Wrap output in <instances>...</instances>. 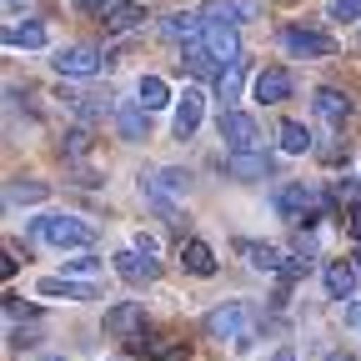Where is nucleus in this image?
<instances>
[{
  "mask_svg": "<svg viewBox=\"0 0 361 361\" xmlns=\"http://www.w3.org/2000/svg\"><path fill=\"white\" fill-rule=\"evenodd\" d=\"M206 336L211 341H236V346H251V336H256V311L246 306V301H226V306H216V311H206Z\"/></svg>",
  "mask_w": 361,
  "mask_h": 361,
  "instance_id": "obj_1",
  "label": "nucleus"
},
{
  "mask_svg": "<svg viewBox=\"0 0 361 361\" xmlns=\"http://www.w3.org/2000/svg\"><path fill=\"white\" fill-rule=\"evenodd\" d=\"M271 206H276V216H281V221H291V226L326 216V201L316 196L306 180H286V186H276V191H271Z\"/></svg>",
  "mask_w": 361,
  "mask_h": 361,
  "instance_id": "obj_2",
  "label": "nucleus"
},
{
  "mask_svg": "<svg viewBox=\"0 0 361 361\" xmlns=\"http://www.w3.org/2000/svg\"><path fill=\"white\" fill-rule=\"evenodd\" d=\"M30 231L40 236V241H51V246H90L96 241V231H90V226L80 221V216H61V211H51V216H35L30 221Z\"/></svg>",
  "mask_w": 361,
  "mask_h": 361,
  "instance_id": "obj_3",
  "label": "nucleus"
},
{
  "mask_svg": "<svg viewBox=\"0 0 361 361\" xmlns=\"http://www.w3.org/2000/svg\"><path fill=\"white\" fill-rule=\"evenodd\" d=\"M106 331H111V336H130L135 351H151V346H146V306H141V301L111 306V311H106Z\"/></svg>",
  "mask_w": 361,
  "mask_h": 361,
  "instance_id": "obj_4",
  "label": "nucleus"
},
{
  "mask_svg": "<svg viewBox=\"0 0 361 361\" xmlns=\"http://www.w3.org/2000/svg\"><path fill=\"white\" fill-rule=\"evenodd\" d=\"M216 130H221V141L231 146V151H256L261 146V130H256V121L246 111H221Z\"/></svg>",
  "mask_w": 361,
  "mask_h": 361,
  "instance_id": "obj_5",
  "label": "nucleus"
},
{
  "mask_svg": "<svg viewBox=\"0 0 361 361\" xmlns=\"http://www.w3.org/2000/svg\"><path fill=\"white\" fill-rule=\"evenodd\" d=\"M256 0H206L201 6V20L206 25H246V20H256Z\"/></svg>",
  "mask_w": 361,
  "mask_h": 361,
  "instance_id": "obj_6",
  "label": "nucleus"
},
{
  "mask_svg": "<svg viewBox=\"0 0 361 361\" xmlns=\"http://www.w3.org/2000/svg\"><path fill=\"white\" fill-rule=\"evenodd\" d=\"M101 61H106V56L96 51V45H66V51H56V71H61V75H75V80L96 75Z\"/></svg>",
  "mask_w": 361,
  "mask_h": 361,
  "instance_id": "obj_7",
  "label": "nucleus"
},
{
  "mask_svg": "<svg viewBox=\"0 0 361 361\" xmlns=\"http://www.w3.org/2000/svg\"><path fill=\"white\" fill-rule=\"evenodd\" d=\"M201 116H206V96L196 85H186L176 96V135H180V141H191V135L201 130Z\"/></svg>",
  "mask_w": 361,
  "mask_h": 361,
  "instance_id": "obj_8",
  "label": "nucleus"
},
{
  "mask_svg": "<svg viewBox=\"0 0 361 361\" xmlns=\"http://www.w3.org/2000/svg\"><path fill=\"white\" fill-rule=\"evenodd\" d=\"M201 40H206V51H211L221 66H236V61H241V40H236V25H206V30H201Z\"/></svg>",
  "mask_w": 361,
  "mask_h": 361,
  "instance_id": "obj_9",
  "label": "nucleus"
},
{
  "mask_svg": "<svg viewBox=\"0 0 361 361\" xmlns=\"http://www.w3.org/2000/svg\"><path fill=\"white\" fill-rule=\"evenodd\" d=\"M281 40H286L291 56H336V40L322 35V30H301V25H291Z\"/></svg>",
  "mask_w": 361,
  "mask_h": 361,
  "instance_id": "obj_10",
  "label": "nucleus"
},
{
  "mask_svg": "<svg viewBox=\"0 0 361 361\" xmlns=\"http://www.w3.org/2000/svg\"><path fill=\"white\" fill-rule=\"evenodd\" d=\"M286 96H291V71L271 66V71L256 75V101H261V106H281Z\"/></svg>",
  "mask_w": 361,
  "mask_h": 361,
  "instance_id": "obj_11",
  "label": "nucleus"
},
{
  "mask_svg": "<svg viewBox=\"0 0 361 361\" xmlns=\"http://www.w3.org/2000/svg\"><path fill=\"white\" fill-rule=\"evenodd\" d=\"M111 116H116V126H121L126 141H146V116H151V111H146L141 101H116Z\"/></svg>",
  "mask_w": 361,
  "mask_h": 361,
  "instance_id": "obj_12",
  "label": "nucleus"
},
{
  "mask_svg": "<svg viewBox=\"0 0 361 361\" xmlns=\"http://www.w3.org/2000/svg\"><path fill=\"white\" fill-rule=\"evenodd\" d=\"M316 116H322L326 126H346L351 121V96H341V90H331V85H322V90H316Z\"/></svg>",
  "mask_w": 361,
  "mask_h": 361,
  "instance_id": "obj_13",
  "label": "nucleus"
},
{
  "mask_svg": "<svg viewBox=\"0 0 361 361\" xmlns=\"http://www.w3.org/2000/svg\"><path fill=\"white\" fill-rule=\"evenodd\" d=\"M116 276L130 281V286H146V281H156V261L141 256V251H121L116 256Z\"/></svg>",
  "mask_w": 361,
  "mask_h": 361,
  "instance_id": "obj_14",
  "label": "nucleus"
},
{
  "mask_svg": "<svg viewBox=\"0 0 361 361\" xmlns=\"http://www.w3.org/2000/svg\"><path fill=\"white\" fill-rule=\"evenodd\" d=\"M180 266H186L191 276H216V251L191 236V241H180Z\"/></svg>",
  "mask_w": 361,
  "mask_h": 361,
  "instance_id": "obj_15",
  "label": "nucleus"
},
{
  "mask_svg": "<svg viewBox=\"0 0 361 361\" xmlns=\"http://www.w3.org/2000/svg\"><path fill=\"white\" fill-rule=\"evenodd\" d=\"M236 251H241L256 271H266V276H281V266H286V256H281L276 246H261V241H236Z\"/></svg>",
  "mask_w": 361,
  "mask_h": 361,
  "instance_id": "obj_16",
  "label": "nucleus"
},
{
  "mask_svg": "<svg viewBox=\"0 0 361 361\" xmlns=\"http://www.w3.org/2000/svg\"><path fill=\"white\" fill-rule=\"evenodd\" d=\"M226 171H231L236 180H261V176H271V156H261V151H231Z\"/></svg>",
  "mask_w": 361,
  "mask_h": 361,
  "instance_id": "obj_17",
  "label": "nucleus"
},
{
  "mask_svg": "<svg viewBox=\"0 0 361 361\" xmlns=\"http://www.w3.org/2000/svg\"><path fill=\"white\" fill-rule=\"evenodd\" d=\"M40 296H66V301H96L101 291L90 281H71V276H45L40 281Z\"/></svg>",
  "mask_w": 361,
  "mask_h": 361,
  "instance_id": "obj_18",
  "label": "nucleus"
},
{
  "mask_svg": "<svg viewBox=\"0 0 361 361\" xmlns=\"http://www.w3.org/2000/svg\"><path fill=\"white\" fill-rule=\"evenodd\" d=\"M356 266L351 261H331L326 266V291H331V301H351V291H356Z\"/></svg>",
  "mask_w": 361,
  "mask_h": 361,
  "instance_id": "obj_19",
  "label": "nucleus"
},
{
  "mask_svg": "<svg viewBox=\"0 0 361 361\" xmlns=\"http://www.w3.org/2000/svg\"><path fill=\"white\" fill-rule=\"evenodd\" d=\"M180 61H186V66H191L196 75H221V71H226V66H221V61H216V56L206 51V40H201V35L180 45Z\"/></svg>",
  "mask_w": 361,
  "mask_h": 361,
  "instance_id": "obj_20",
  "label": "nucleus"
},
{
  "mask_svg": "<svg viewBox=\"0 0 361 361\" xmlns=\"http://www.w3.org/2000/svg\"><path fill=\"white\" fill-rule=\"evenodd\" d=\"M201 30H206V20H201V16H191V11H176V16H166V20H161V35H171V40H180V45L196 40Z\"/></svg>",
  "mask_w": 361,
  "mask_h": 361,
  "instance_id": "obj_21",
  "label": "nucleus"
},
{
  "mask_svg": "<svg viewBox=\"0 0 361 361\" xmlns=\"http://www.w3.org/2000/svg\"><path fill=\"white\" fill-rule=\"evenodd\" d=\"M141 20H146V11L135 6V0H121V6L106 11V30H111V35H126V30H135Z\"/></svg>",
  "mask_w": 361,
  "mask_h": 361,
  "instance_id": "obj_22",
  "label": "nucleus"
},
{
  "mask_svg": "<svg viewBox=\"0 0 361 361\" xmlns=\"http://www.w3.org/2000/svg\"><path fill=\"white\" fill-rule=\"evenodd\" d=\"M241 85H246V61L226 66V71L216 75V96H221V106H226V111H231V101L241 96Z\"/></svg>",
  "mask_w": 361,
  "mask_h": 361,
  "instance_id": "obj_23",
  "label": "nucleus"
},
{
  "mask_svg": "<svg viewBox=\"0 0 361 361\" xmlns=\"http://www.w3.org/2000/svg\"><path fill=\"white\" fill-rule=\"evenodd\" d=\"M135 101H141L146 111H161V106H171V85H166L161 75H141V85H135Z\"/></svg>",
  "mask_w": 361,
  "mask_h": 361,
  "instance_id": "obj_24",
  "label": "nucleus"
},
{
  "mask_svg": "<svg viewBox=\"0 0 361 361\" xmlns=\"http://www.w3.org/2000/svg\"><path fill=\"white\" fill-rule=\"evenodd\" d=\"M6 45H11V51H40V45H45V25H11L6 30Z\"/></svg>",
  "mask_w": 361,
  "mask_h": 361,
  "instance_id": "obj_25",
  "label": "nucleus"
},
{
  "mask_svg": "<svg viewBox=\"0 0 361 361\" xmlns=\"http://www.w3.org/2000/svg\"><path fill=\"white\" fill-rule=\"evenodd\" d=\"M281 151L286 156H306L311 151V130L301 121H281Z\"/></svg>",
  "mask_w": 361,
  "mask_h": 361,
  "instance_id": "obj_26",
  "label": "nucleus"
},
{
  "mask_svg": "<svg viewBox=\"0 0 361 361\" xmlns=\"http://www.w3.org/2000/svg\"><path fill=\"white\" fill-rule=\"evenodd\" d=\"M51 196V186L45 180H11V206H35Z\"/></svg>",
  "mask_w": 361,
  "mask_h": 361,
  "instance_id": "obj_27",
  "label": "nucleus"
},
{
  "mask_svg": "<svg viewBox=\"0 0 361 361\" xmlns=\"http://www.w3.org/2000/svg\"><path fill=\"white\" fill-rule=\"evenodd\" d=\"M96 271H101V256H90V251H80V256L66 261V276H96Z\"/></svg>",
  "mask_w": 361,
  "mask_h": 361,
  "instance_id": "obj_28",
  "label": "nucleus"
},
{
  "mask_svg": "<svg viewBox=\"0 0 361 361\" xmlns=\"http://www.w3.org/2000/svg\"><path fill=\"white\" fill-rule=\"evenodd\" d=\"M186 341H171V346H151V361H186Z\"/></svg>",
  "mask_w": 361,
  "mask_h": 361,
  "instance_id": "obj_29",
  "label": "nucleus"
},
{
  "mask_svg": "<svg viewBox=\"0 0 361 361\" xmlns=\"http://www.w3.org/2000/svg\"><path fill=\"white\" fill-rule=\"evenodd\" d=\"M331 20H361V0H331Z\"/></svg>",
  "mask_w": 361,
  "mask_h": 361,
  "instance_id": "obj_30",
  "label": "nucleus"
},
{
  "mask_svg": "<svg viewBox=\"0 0 361 361\" xmlns=\"http://www.w3.org/2000/svg\"><path fill=\"white\" fill-rule=\"evenodd\" d=\"M336 201L341 206H361V186L356 180H336Z\"/></svg>",
  "mask_w": 361,
  "mask_h": 361,
  "instance_id": "obj_31",
  "label": "nucleus"
},
{
  "mask_svg": "<svg viewBox=\"0 0 361 361\" xmlns=\"http://www.w3.org/2000/svg\"><path fill=\"white\" fill-rule=\"evenodd\" d=\"M66 151H71V156H85V151H90V135H85V130H71V135H66Z\"/></svg>",
  "mask_w": 361,
  "mask_h": 361,
  "instance_id": "obj_32",
  "label": "nucleus"
},
{
  "mask_svg": "<svg viewBox=\"0 0 361 361\" xmlns=\"http://www.w3.org/2000/svg\"><path fill=\"white\" fill-rule=\"evenodd\" d=\"M75 11H85V16H106L111 11V0H71Z\"/></svg>",
  "mask_w": 361,
  "mask_h": 361,
  "instance_id": "obj_33",
  "label": "nucleus"
},
{
  "mask_svg": "<svg viewBox=\"0 0 361 361\" xmlns=\"http://www.w3.org/2000/svg\"><path fill=\"white\" fill-rule=\"evenodd\" d=\"M130 251H141V256H156V236H146V231H135V236H130Z\"/></svg>",
  "mask_w": 361,
  "mask_h": 361,
  "instance_id": "obj_34",
  "label": "nucleus"
},
{
  "mask_svg": "<svg viewBox=\"0 0 361 361\" xmlns=\"http://www.w3.org/2000/svg\"><path fill=\"white\" fill-rule=\"evenodd\" d=\"M346 231H351V241L361 246V206H346Z\"/></svg>",
  "mask_w": 361,
  "mask_h": 361,
  "instance_id": "obj_35",
  "label": "nucleus"
},
{
  "mask_svg": "<svg viewBox=\"0 0 361 361\" xmlns=\"http://www.w3.org/2000/svg\"><path fill=\"white\" fill-rule=\"evenodd\" d=\"M322 161H331V166L346 161V146H322Z\"/></svg>",
  "mask_w": 361,
  "mask_h": 361,
  "instance_id": "obj_36",
  "label": "nucleus"
},
{
  "mask_svg": "<svg viewBox=\"0 0 361 361\" xmlns=\"http://www.w3.org/2000/svg\"><path fill=\"white\" fill-rule=\"evenodd\" d=\"M346 326H351V331H361V306H346Z\"/></svg>",
  "mask_w": 361,
  "mask_h": 361,
  "instance_id": "obj_37",
  "label": "nucleus"
},
{
  "mask_svg": "<svg viewBox=\"0 0 361 361\" xmlns=\"http://www.w3.org/2000/svg\"><path fill=\"white\" fill-rule=\"evenodd\" d=\"M271 361H296V351H291V346H281V351L271 356Z\"/></svg>",
  "mask_w": 361,
  "mask_h": 361,
  "instance_id": "obj_38",
  "label": "nucleus"
},
{
  "mask_svg": "<svg viewBox=\"0 0 361 361\" xmlns=\"http://www.w3.org/2000/svg\"><path fill=\"white\" fill-rule=\"evenodd\" d=\"M351 266H356V276H361V246H356V256H351Z\"/></svg>",
  "mask_w": 361,
  "mask_h": 361,
  "instance_id": "obj_39",
  "label": "nucleus"
},
{
  "mask_svg": "<svg viewBox=\"0 0 361 361\" xmlns=\"http://www.w3.org/2000/svg\"><path fill=\"white\" fill-rule=\"evenodd\" d=\"M6 11H20V0H6Z\"/></svg>",
  "mask_w": 361,
  "mask_h": 361,
  "instance_id": "obj_40",
  "label": "nucleus"
},
{
  "mask_svg": "<svg viewBox=\"0 0 361 361\" xmlns=\"http://www.w3.org/2000/svg\"><path fill=\"white\" fill-rule=\"evenodd\" d=\"M45 361H61V356H45Z\"/></svg>",
  "mask_w": 361,
  "mask_h": 361,
  "instance_id": "obj_41",
  "label": "nucleus"
}]
</instances>
